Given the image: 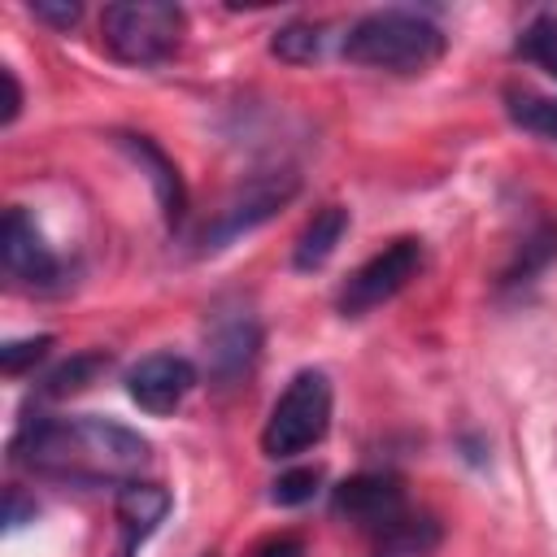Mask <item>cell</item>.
Listing matches in <instances>:
<instances>
[{"label":"cell","instance_id":"4","mask_svg":"<svg viewBox=\"0 0 557 557\" xmlns=\"http://www.w3.org/2000/svg\"><path fill=\"white\" fill-rule=\"evenodd\" d=\"M331 379L322 370H300L283 396L274 400L265 426H261V453L274 461L300 457L305 448H313L326 426H331Z\"/></svg>","mask_w":557,"mask_h":557},{"label":"cell","instance_id":"17","mask_svg":"<svg viewBox=\"0 0 557 557\" xmlns=\"http://www.w3.org/2000/svg\"><path fill=\"white\" fill-rule=\"evenodd\" d=\"M518 57H527V61H535L540 70H548L553 78H557V17H535L527 30H522V39H518Z\"/></svg>","mask_w":557,"mask_h":557},{"label":"cell","instance_id":"22","mask_svg":"<svg viewBox=\"0 0 557 557\" xmlns=\"http://www.w3.org/2000/svg\"><path fill=\"white\" fill-rule=\"evenodd\" d=\"M0 83H4V109H0V126H13L17 113H22V87H17V74L4 65L0 70Z\"/></svg>","mask_w":557,"mask_h":557},{"label":"cell","instance_id":"24","mask_svg":"<svg viewBox=\"0 0 557 557\" xmlns=\"http://www.w3.org/2000/svg\"><path fill=\"white\" fill-rule=\"evenodd\" d=\"M248 557H305V544H300L296 535H270V540H261Z\"/></svg>","mask_w":557,"mask_h":557},{"label":"cell","instance_id":"18","mask_svg":"<svg viewBox=\"0 0 557 557\" xmlns=\"http://www.w3.org/2000/svg\"><path fill=\"white\" fill-rule=\"evenodd\" d=\"M318 483H322V470L313 466H296V470H287V474H278L274 483H270V500L274 505H305V500H313V492H318Z\"/></svg>","mask_w":557,"mask_h":557},{"label":"cell","instance_id":"8","mask_svg":"<svg viewBox=\"0 0 557 557\" xmlns=\"http://www.w3.org/2000/svg\"><path fill=\"white\" fill-rule=\"evenodd\" d=\"M331 505H335L339 518H348V522H357L366 531H379V535H387L409 513L405 509V492H400V483L392 474H352V479H344L335 487Z\"/></svg>","mask_w":557,"mask_h":557},{"label":"cell","instance_id":"9","mask_svg":"<svg viewBox=\"0 0 557 557\" xmlns=\"http://www.w3.org/2000/svg\"><path fill=\"white\" fill-rule=\"evenodd\" d=\"M196 387V366L178 352H152L126 374V392L144 413H174Z\"/></svg>","mask_w":557,"mask_h":557},{"label":"cell","instance_id":"14","mask_svg":"<svg viewBox=\"0 0 557 557\" xmlns=\"http://www.w3.org/2000/svg\"><path fill=\"white\" fill-rule=\"evenodd\" d=\"M505 100H509V117L522 131H535V135H544V139L557 144V96H540V91L513 87Z\"/></svg>","mask_w":557,"mask_h":557},{"label":"cell","instance_id":"23","mask_svg":"<svg viewBox=\"0 0 557 557\" xmlns=\"http://www.w3.org/2000/svg\"><path fill=\"white\" fill-rule=\"evenodd\" d=\"M4 522H9V531H17L22 522H35V500H26L22 487H9V496H4Z\"/></svg>","mask_w":557,"mask_h":557},{"label":"cell","instance_id":"19","mask_svg":"<svg viewBox=\"0 0 557 557\" xmlns=\"http://www.w3.org/2000/svg\"><path fill=\"white\" fill-rule=\"evenodd\" d=\"M100 366H104V357H100V352H83V357H74V361H65V366H57V370L48 374V396H65V392L87 387V379H91Z\"/></svg>","mask_w":557,"mask_h":557},{"label":"cell","instance_id":"16","mask_svg":"<svg viewBox=\"0 0 557 557\" xmlns=\"http://www.w3.org/2000/svg\"><path fill=\"white\" fill-rule=\"evenodd\" d=\"M270 52H274L278 61L309 65V61H318V52H322V30H318V26H309V22H287L283 30H274Z\"/></svg>","mask_w":557,"mask_h":557},{"label":"cell","instance_id":"7","mask_svg":"<svg viewBox=\"0 0 557 557\" xmlns=\"http://www.w3.org/2000/svg\"><path fill=\"white\" fill-rule=\"evenodd\" d=\"M0 261L9 270V278L17 283H30V287H48L61 278V261L57 252L48 248L44 231L35 226V218L26 209H9L4 222H0Z\"/></svg>","mask_w":557,"mask_h":557},{"label":"cell","instance_id":"20","mask_svg":"<svg viewBox=\"0 0 557 557\" xmlns=\"http://www.w3.org/2000/svg\"><path fill=\"white\" fill-rule=\"evenodd\" d=\"M52 348V335H30V339H9L0 348V370L4 374H22L26 366H35L44 352Z\"/></svg>","mask_w":557,"mask_h":557},{"label":"cell","instance_id":"11","mask_svg":"<svg viewBox=\"0 0 557 557\" xmlns=\"http://www.w3.org/2000/svg\"><path fill=\"white\" fill-rule=\"evenodd\" d=\"M165 513H170V492H165V487H157V483H122V492H117L122 557H131L135 544L148 540Z\"/></svg>","mask_w":557,"mask_h":557},{"label":"cell","instance_id":"10","mask_svg":"<svg viewBox=\"0 0 557 557\" xmlns=\"http://www.w3.org/2000/svg\"><path fill=\"white\" fill-rule=\"evenodd\" d=\"M117 148L148 174V183L157 187V200H161V213H165V222L174 226L178 218H183V209H187V191H183V178H178V165L148 139V135H117Z\"/></svg>","mask_w":557,"mask_h":557},{"label":"cell","instance_id":"3","mask_svg":"<svg viewBox=\"0 0 557 557\" xmlns=\"http://www.w3.org/2000/svg\"><path fill=\"white\" fill-rule=\"evenodd\" d=\"M183 30H187L183 9L165 0H126L100 13L104 48L126 65H161L165 57L178 52Z\"/></svg>","mask_w":557,"mask_h":557},{"label":"cell","instance_id":"1","mask_svg":"<svg viewBox=\"0 0 557 557\" xmlns=\"http://www.w3.org/2000/svg\"><path fill=\"white\" fill-rule=\"evenodd\" d=\"M13 461L26 466L30 474L57 479V483H83V487H104V483H131L148 457L152 444L100 413H78V418H35L26 422L13 444Z\"/></svg>","mask_w":557,"mask_h":557},{"label":"cell","instance_id":"6","mask_svg":"<svg viewBox=\"0 0 557 557\" xmlns=\"http://www.w3.org/2000/svg\"><path fill=\"white\" fill-rule=\"evenodd\" d=\"M418 270H422V239L400 235V239H392L383 252L366 257V261L344 278L335 305H339L344 318H366L370 309L387 305L409 278H418Z\"/></svg>","mask_w":557,"mask_h":557},{"label":"cell","instance_id":"12","mask_svg":"<svg viewBox=\"0 0 557 557\" xmlns=\"http://www.w3.org/2000/svg\"><path fill=\"white\" fill-rule=\"evenodd\" d=\"M257 348H261L257 322H252L248 313H244V318H226V322H218V326L209 331V370L231 383V379H239V374L252 366Z\"/></svg>","mask_w":557,"mask_h":557},{"label":"cell","instance_id":"5","mask_svg":"<svg viewBox=\"0 0 557 557\" xmlns=\"http://www.w3.org/2000/svg\"><path fill=\"white\" fill-rule=\"evenodd\" d=\"M300 191V178L292 174V170H270V174H252L248 183H239L218 209H213V218L200 226V235H196V244H200V252H218V248H226V244H235L239 235H248V231H257V226H265L278 209H287L292 205V196Z\"/></svg>","mask_w":557,"mask_h":557},{"label":"cell","instance_id":"13","mask_svg":"<svg viewBox=\"0 0 557 557\" xmlns=\"http://www.w3.org/2000/svg\"><path fill=\"white\" fill-rule=\"evenodd\" d=\"M344 231H348V209H344V205H326V209H318V213L305 222V231L296 235L292 265L305 270V274H309V270H322V265L335 257Z\"/></svg>","mask_w":557,"mask_h":557},{"label":"cell","instance_id":"2","mask_svg":"<svg viewBox=\"0 0 557 557\" xmlns=\"http://www.w3.org/2000/svg\"><path fill=\"white\" fill-rule=\"evenodd\" d=\"M444 30L418 9H374L344 35V57L366 70L422 74L444 57Z\"/></svg>","mask_w":557,"mask_h":557},{"label":"cell","instance_id":"15","mask_svg":"<svg viewBox=\"0 0 557 557\" xmlns=\"http://www.w3.org/2000/svg\"><path fill=\"white\" fill-rule=\"evenodd\" d=\"M383 540V553L387 557H426L435 544H440V527L431 522V518H413V513H405L387 535H379Z\"/></svg>","mask_w":557,"mask_h":557},{"label":"cell","instance_id":"21","mask_svg":"<svg viewBox=\"0 0 557 557\" xmlns=\"http://www.w3.org/2000/svg\"><path fill=\"white\" fill-rule=\"evenodd\" d=\"M30 13L39 17V22H48V26H57V30H70L78 17H83V9L78 4H48V0H39V4H30Z\"/></svg>","mask_w":557,"mask_h":557}]
</instances>
